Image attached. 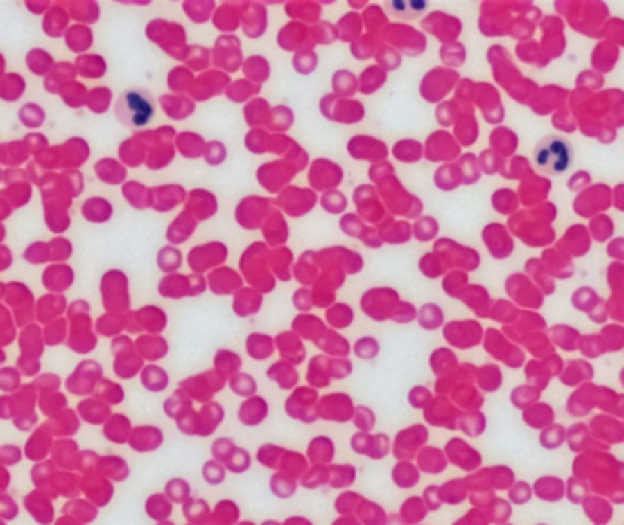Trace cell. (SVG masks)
I'll list each match as a JSON object with an SVG mask.
<instances>
[{"mask_svg":"<svg viewBox=\"0 0 624 525\" xmlns=\"http://www.w3.org/2000/svg\"><path fill=\"white\" fill-rule=\"evenodd\" d=\"M24 506L37 524L48 525L53 522V506H51V496L46 495L44 490H33L24 498Z\"/></svg>","mask_w":624,"mask_h":525,"instance_id":"3","label":"cell"},{"mask_svg":"<svg viewBox=\"0 0 624 525\" xmlns=\"http://www.w3.org/2000/svg\"><path fill=\"white\" fill-rule=\"evenodd\" d=\"M51 452H53V460L57 461L60 467H68L73 458H79L77 443L71 440L59 441V443L53 447V451Z\"/></svg>","mask_w":624,"mask_h":525,"instance_id":"14","label":"cell"},{"mask_svg":"<svg viewBox=\"0 0 624 525\" xmlns=\"http://www.w3.org/2000/svg\"><path fill=\"white\" fill-rule=\"evenodd\" d=\"M418 456V463H420V469L426 472H431V474H438L446 469V456L440 449L436 447H427Z\"/></svg>","mask_w":624,"mask_h":525,"instance_id":"8","label":"cell"},{"mask_svg":"<svg viewBox=\"0 0 624 525\" xmlns=\"http://www.w3.org/2000/svg\"><path fill=\"white\" fill-rule=\"evenodd\" d=\"M157 525H173V524H172V522H159Z\"/></svg>","mask_w":624,"mask_h":525,"instance_id":"28","label":"cell"},{"mask_svg":"<svg viewBox=\"0 0 624 525\" xmlns=\"http://www.w3.org/2000/svg\"><path fill=\"white\" fill-rule=\"evenodd\" d=\"M360 500H362V496L360 495H354V492H345V495L338 496V500H336V504H334V507H336V510L340 513V515H347V513H351V510L354 509V506H356Z\"/></svg>","mask_w":624,"mask_h":525,"instance_id":"21","label":"cell"},{"mask_svg":"<svg viewBox=\"0 0 624 525\" xmlns=\"http://www.w3.org/2000/svg\"><path fill=\"white\" fill-rule=\"evenodd\" d=\"M392 481L401 489H411L420 481V469L409 461H398L392 469Z\"/></svg>","mask_w":624,"mask_h":525,"instance_id":"7","label":"cell"},{"mask_svg":"<svg viewBox=\"0 0 624 525\" xmlns=\"http://www.w3.org/2000/svg\"><path fill=\"white\" fill-rule=\"evenodd\" d=\"M83 489L88 496V501H94L95 506H106L112 500V492H114L112 483L108 480H104V478H95V480L89 478L88 483L85 481Z\"/></svg>","mask_w":624,"mask_h":525,"instance_id":"6","label":"cell"},{"mask_svg":"<svg viewBox=\"0 0 624 525\" xmlns=\"http://www.w3.org/2000/svg\"><path fill=\"white\" fill-rule=\"evenodd\" d=\"M8 486H10V474H8L4 467L0 465V495L8 489Z\"/></svg>","mask_w":624,"mask_h":525,"instance_id":"25","label":"cell"},{"mask_svg":"<svg viewBox=\"0 0 624 525\" xmlns=\"http://www.w3.org/2000/svg\"><path fill=\"white\" fill-rule=\"evenodd\" d=\"M250 454H248L245 449H239L236 447L234 452L228 456V460L225 461V469H228L230 472H245L250 467Z\"/></svg>","mask_w":624,"mask_h":525,"instance_id":"18","label":"cell"},{"mask_svg":"<svg viewBox=\"0 0 624 525\" xmlns=\"http://www.w3.org/2000/svg\"><path fill=\"white\" fill-rule=\"evenodd\" d=\"M575 150L571 143L560 135L544 137L535 148V164L546 174H564L571 168Z\"/></svg>","mask_w":624,"mask_h":525,"instance_id":"1","label":"cell"},{"mask_svg":"<svg viewBox=\"0 0 624 525\" xmlns=\"http://www.w3.org/2000/svg\"><path fill=\"white\" fill-rule=\"evenodd\" d=\"M128 443L134 451L139 452L155 451L163 443V432L159 431V429H154V427H143V429H137L130 436Z\"/></svg>","mask_w":624,"mask_h":525,"instance_id":"4","label":"cell"},{"mask_svg":"<svg viewBox=\"0 0 624 525\" xmlns=\"http://www.w3.org/2000/svg\"><path fill=\"white\" fill-rule=\"evenodd\" d=\"M64 513L68 516H71V518H75V520L86 522V524L94 520L95 516H97V509L89 506L88 500L69 501V504H66Z\"/></svg>","mask_w":624,"mask_h":525,"instance_id":"13","label":"cell"},{"mask_svg":"<svg viewBox=\"0 0 624 525\" xmlns=\"http://www.w3.org/2000/svg\"><path fill=\"white\" fill-rule=\"evenodd\" d=\"M371 441H372V436H369V434H365V432L354 434V436L351 438L352 451L358 452V454L367 456L369 454V449H371Z\"/></svg>","mask_w":624,"mask_h":525,"instance_id":"23","label":"cell"},{"mask_svg":"<svg viewBox=\"0 0 624 525\" xmlns=\"http://www.w3.org/2000/svg\"><path fill=\"white\" fill-rule=\"evenodd\" d=\"M389 452V438L385 434H376V436H372L371 441V449H369V458L372 460H381L383 456H387Z\"/></svg>","mask_w":624,"mask_h":525,"instance_id":"20","label":"cell"},{"mask_svg":"<svg viewBox=\"0 0 624 525\" xmlns=\"http://www.w3.org/2000/svg\"><path fill=\"white\" fill-rule=\"evenodd\" d=\"M146 513L155 522H166L172 516V501L166 495H152L146 500Z\"/></svg>","mask_w":624,"mask_h":525,"instance_id":"10","label":"cell"},{"mask_svg":"<svg viewBox=\"0 0 624 525\" xmlns=\"http://www.w3.org/2000/svg\"><path fill=\"white\" fill-rule=\"evenodd\" d=\"M236 525H256V524H252V522H241V524H236Z\"/></svg>","mask_w":624,"mask_h":525,"instance_id":"27","label":"cell"},{"mask_svg":"<svg viewBox=\"0 0 624 525\" xmlns=\"http://www.w3.org/2000/svg\"><path fill=\"white\" fill-rule=\"evenodd\" d=\"M19 515V506H17L13 498L6 495H0V518L2 520H11Z\"/></svg>","mask_w":624,"mask_h":525,"instance_id":"22","label":"cell"},{"mask_svg":"<svg viewBox=\"0 0 624 525\" xmlns=\"http://www.w3.org/2000/svg\"><path fill=\"white\" fill-rule=\"evenodd\" d=\"M309 458L316 465H329L334 458V443L331 438L318 436L309 443Z\"/></svg>","mask_w":624,"mask_h":525,"instance_id":"5","label":"cell"},{"mask_svg":"<svg viewBox=\"0 0 624 525\" xmlns=\"http://www.w3.org/2000/svg\"><path fill=\"white\" fill-rule=\"evenodd\" d=\"M225 476H227V469L218 460L207 461L203 465V478L210 486H219L225 480Z\"/></svg>","mask_w":624,"mask_h":525,"instance_id":"19","label":"cell"},{"mask_svg":"<svg viewBox=\"0 0 624 525\" xmlns=\"http://www.w3.org/2000/svg\"><path fill=\"white\" fill-rule=\"evenodd\" d=\"M0 525H6V524H4V520H2V518H0Z\"/></svg>","mask_w":624,"mask_h":525,"instance_id":"29","label":"cell"},{"mask_svg":"<svg viewBox=\"0 0 624 525\" xmlns=\"http://www.w3.org/2000/svg\"><path fill=\"white\" fill-rule=\"evenodd\" d=\"M238 516L239 509L234 501L230 500L219 501L207 525H234V522L238 520Z\"/></svg>","mask_w":624,"mask_h":525,"instance_id":"11","label":"cell"},{"mask_svg":"<svg viewBox=\"0 0 624 525\" xmlns=\"http://www.w3.org/2000/svg\"><path fill=\"white\" fill-rule=\"evenodd\" d=\"M20 458H22V451L15 445H4L0 447V461L4 465H15L19 463Z\"/></svg>","mask_w":624,"mask_h":525,"instance_id":"24","label":"cell"},{"mask_svg":"<svg viewBox=\"0 0 624 525\" xmlns=\"http://www.w3.org/2000/svg\"><path fill=\"white\" fill-rule=\"evenodd\" d=\"M50 451H51V440L46 436V432H42V429H39V431L31 436V440H28V443H26L24 456L33 461H42Z\"/></svg>","mask_w":624,"mask_h":525,"instance_id":"9","label":"cell"},{"mask_svg":"<svg viewBox=\"0 0 624 525\" xmlns=\"http://www.w3.org/2000/svg\"><path fill=\"white\" fill-rule=\"evenodd\" d=\"M164 495L170 501H175V504H184V501L190 498V486L187 483V480L183 478H173L166 483L164 487Z\"/></svg>","mask_w":624,"mask_h":525,"instance_id":"15","label":"cell"},{"mask_svg":"<svg viewBox=\"0 0 624 525\" xmlns=\"http://www.w3.org/2000/svg\"><path fill=\"white\" fill-rule=\"evenodd\" d=\"M356 478V471L352 465L329 467V481L332 487H349Z\"/></svg>","mask_w":624,"mask_h":525,"instance_id":"16","label":"cell"},{"mask_svg":"<svg viewBox=\"0 0 624 525\" xmlns=\"http://www.w3.org/2000/svg\"><path fill=\"white\" fill-rule=\"evenodd\" d=\"M117 114L121 121L130 126L141 128L152 121L155 114L154 100L146 91L141 89H130L121 97L119 106H117Z\"/></svg>","mask_w":624,"mask_h":525,"instance_id":"2","label":"cell"},{"mask_svg":"<svg viewBox=\"0 0 624 525\" xmlns=\"http://www.w3.org/2000/svg\"><path fill=\"white\" fill-rule=\"evenodd\" d=\"M104 436L114 443H126L130 440V421L123 416L112 418L104 427Z\"/></svg>","mask_w":624,"mask_h":525,"instance_id":"12","label":"cell"},{"mask_svg":"<svg viewBox=\"0 0 624 525\" xmlns=\"http://www.w3.org/2000/svg\"><path fill=\"white\" fill-rule=\"evenodd\" d=\"M55 525H83V524H80L79 520H75V518H71V516L66 515V516H62V518H60V520L57 522V524H55Z\"/></svg>","mask_w":624,"mask_h":525,"instance_id":"26","label":"cell"},{"mask_svg":"<svg viewBox=\"0 0 624 525\" xmlns=\"http://www.w3.org/2000/svg\"><path fill=\"white\" fill-rule=\"evenodd\" d=\"M97 465H99V469H103L104 474H108L110 478H114V480H124V478H126V474L119 472V469L128 471L126 461H124L123 458H115V456H106V458H101Z\"/></svg>","mask_w":624,"mask_h":525,"instance_id":"17","label":"cell"}]
</instances>
